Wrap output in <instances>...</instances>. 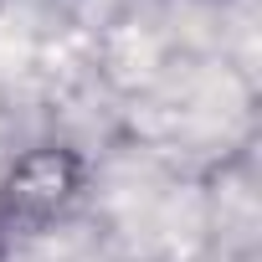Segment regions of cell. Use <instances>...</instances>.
<instances>
[{"mask_svg": "<svg viewBox=\"0 0 262 262\" xmlns=\"http://www.w3.org/2000/svg\"><path fill=\"white\" fill-rule=\"evenodd\" d=\"M88 190V165L67 144H36L11 160V170L0 175V226H26L41 231L62 221Z\"/></svg>", "mask_w": 262, "mask_h": 262, "instance_id": "1", "label": "cell"}, {"mask_svg": "<svg viewBox=\"0 0 262 262\" xmlns=\"http://www.w3.org/2000/svg\"><path fill=\"white\" fill-rule=\"evenodd\" d=\"M0 242H6V226H0Z\"/></svg>", "mask_w": 262, "mask_h": 262, "instance_id": "2", "label": "cell"}]
</instances>
